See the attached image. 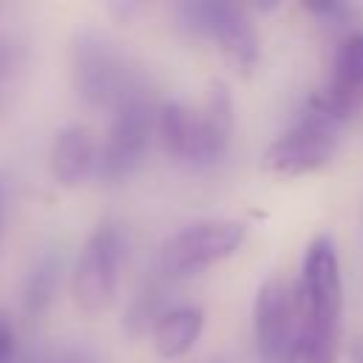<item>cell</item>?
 I'll return each mask as SVG.
<instances>
[{"label": "cell", "mask_w": 363, "mask_h": 363, "mask_svg": "<svg viewBox=\"0 0 363 363\" xmlns=\"http://www.w3.org/2000/svg\"><path fill=\"white\" fill-rule=\"evenodd\" d=\"M298 312H301L298 329L340 337L343 284H340L335 238L329 233L315 235L306 247L301 267V286H298Z\"/></svg>", "instance_id": "obj_1"}, {"label": "cell", "mask_w": 363, "mask_h": 363, "mask_svg": "<svg viewBox=\"0 0 363 363\" xmlns=\"http://www.w3.org/2000/svg\"><path fill=\"white\" fill-rule=\"evenodd\" d=\"M176 14L182 28L196 37L213 40L235 71L250 74L258 65V34L241 6L227 0H187L176 6Z\"/></svg>", "instance_id": "obj_2"}, {"label": "cell", "mask_w": 363, "mask_h": 363, "mask_svg": "<svg viewBox=\"0 0 363 363\" xmlns=\"http://www.w3.org/2000/svg\"><path fill=\"white\" fill-rule=\"evenodd\" d=\"M153 125H156V113L150 96L139 85H130L113 105V119L96 159V176L105 182L128 179L145 159Z\"/></svg>", "instance_id": "obj_3"}, {"label": "cell", "mask_w": 363, "mask_h": 363, "mask_svg": "<svg viewBox=\"0 0 363 363\" xmlns=\"http://www.w3.org/2000/svg\"><path fill=\"white\" fill-rule=\"evenodd\" d=\"M247 238V227L241 221H196L173 233L162 250L156 269L164 281L190 278L224 258H230Z\"/></svg>", "instance_id": "obj_4"}, {"label": "cell", "mask_w": 363, "mask_h": 363, "mask_svg": "<svg viewBox=\"0 0 363 363\" xmlns=\"http://www.w3.org/2000/svg\"><path fill=\"white\" fill-rule=\"evenodd\" d=\"M125 258V233L113 221H102L85 241L74 269V301L85 315L105 312L119 286V267Z\"/></svg>", "instance_id": "obj_5"}, {"label": "cell", "mask_w": 363, "mask_h": 363, "mask_svg": "<svg viewBox=\"0 0 363 363\" xmlns=\"http://www.w3.org/2000/svg\"><path fill=\"white\" fill-rule=\"evenodd\" d=\"M337 122L306 108L303 119L264 150L261 167L281 179H295L323 167L337 150Z\"/></svg>", "instance_id": "obj_6"}, {"label": "cell", "mask_w": 363, "mask_h": 363, "mask_svg": "<svg viewBox=\"0 0 363 363\" xmlns=\"http://www.w3.org/2000/svg\"><path fill=\"white\" fill-rule=\"evenodd\" d=\"M71 77L79 99L91 108L116 105L130 88L119 51L99 31L77 34L71 45Z\"/></svg>", "instance_id": "obj_7"}, {"label": "cell", "mask_w": 363, "mask_h": 363, "mask_svg": "<svg viewBox=\"0 0 363 363\" xmlns=\"http://www.w3.org/2000/svg\"><path fill=\"white\" fill-rule=\"evenodd\" d=\"M252 323H255L258 360L286 363L289 349L298 337L301 312H298V295H292L289 284L281 275H272L258 286L255 306H252Z\"/></svg>", "instance_id": "obj_8"}, {"label": "cell", "mask_w": 363, "mask_h": 363, "mask_svg": "<svg viewBox=\"0 0 363 363\" xmlns=\"http://www.w3.org/2000/svg\"><path fill=\"white\" fill-rule=\"evenodd\" d=\"M233 96L230 88L221 79H213L207 85V96L201 111H196V128H199V145L193 167H210L224 159L230 139H233Z\"/></svg>", "instance_id": "obj_9"}, {"label": "cell", "mask_w": 363, "mask_h": 363, "mask_svg": "<svg viewBox=\"0 0 363 363\" xmlns=\"http://www.w3.org/2000/svg\"><path fill=\"white\" fill-rule=\"evenodd\" d=\"M96 142L85 125H68L57 133L51 147V173L62 187L79 184L91 170H96Z\"/></svg>", "instance_id": "obj_10"}, {"label": "cell", "mask_w": 363, "mask_h": 363, "mask_svg": "<svg viewBox=\"0 0 363 363\" xmlns=\"http://www.w3.org/2000/svg\"><path fill=\"white\" fill-rule=\"evenodd\" d=\"M204 312L199 306H170L153 323V346L162 357H184L201 337Z\"/></svg>", "instance_id": "obj_11"}, {"label": "cell", "mask_w": 363, "mask_h": 363, "mask_svg": "<svg viewBox=\"0 0 363 363\" xmlns=\"http://www.w3.org/2000/svg\"><path fill=\"white\" fill-rule=\"evenodd\" d=\"M156 128L162 136L164 150L176 159V162H187L193 164L196 159V145H199V128H196V111H190L184 102L170 99L162 105L159 116H156Z\"/></svg>", "instance_id": "obj_12"}, {"label": "cell", "mask_w": 363, "mask_h": 363, "mask_svg": "<svg viewBox=\"0 0 363 363\" xmlns=\"http://www.w3.org/2000/svg\"><path fill=\"white\" fill-rule=\"evenodd\" d=\"M60 267H62V261H60L57 252H45L31 267V272L26 278V286H23V312L31 320L40 318L51 306V301L57 295V286H60Z\"/></svg>", "instance_id": "obj_13"}, {"label": "cell", "mask_w": 363, "mask_h": 363, "mask_svg": "<svg viewBox=\"0 0 363 363\" xmlns=\"http://www.w3.org/2000/svg\"><path fill=\"white\" fill-rule=\"evenodd\" d=\"M335 360H337V337L335 335L298 329V337L289 349L286 363H335Z\"/></svg>", "instance_id": "obj_14"}, {"label": "cell", "mask_w": 363, "mask_h": 363, "mask_svg": "<svg viewBox=\"0 0 363 363\" xmlns=\"http://www.w3.org/2000/svg\"><path fill=\"white\" fill-rule=\"evenodd\" d=\"M162 286L159 284H147V289H142L130 306V315H128V326L130 332H142L147 326V320H159L162 318Z\"/></svg>", "instance_id": "obj_15"}, {"label": "cell", "mask_w": 363, "mask_h": 363, "mask_svg": "<svg viewBox=\"0 0 363 363\" xmlns=\"http://www.w3.org/2000/svg\"><path fill=\"white\" fill-rule=\"evenodd\" d=\"M0 363H14V326L0 312Z\"/></svg>", "instance_id": "obj_16"}, {"label": "cell", "mask_w": 363, "mask_h": 363, "mask_svg": "<svg viewBox=\"0 0 363 363\" xmlns=\"http://www.w3.org/2000/svg\"><path fill=\"white\" fill-rule=\"evenodd\" d=\"M11 68H14V48L0 37V88H3V82L9 79Z\"/></svg>", "instance_id": "obj_17"}, {"label": "cell", "mask_w": 363, "mask_h": 363, "mask_svg": "<svg viewBox=\"0 0 363 363\" xmlns=\"http://www.w3.org/2000/svg\"><path fill=\"white\" fill-rule=\"evenodd\" d=\"M54 363H94L85 352H65V354H60Z\"/></svg>", "instance_id": "obj_18"}, {"label": "cell", "mask_w": 363, "mask_h": 363, "mask_svg": "<svg viewBox=\"0 0 363 363\" xmlns=\"http://www.w3.org/2000/svg\"><path fill=\"white\" fill-rule=\"evenodd\" d=\"M352 363H363V337L352 343Z\"/></svg>", "instance_id": "obj_19"}, {"label": "cell", "mask_w": 363, "mask_h": 363, "mask_svg": "<svg viewBox=\"0 0 363 363\" xmlns=\"http://www.w3.org/2000/svg\"><path fill=\"white\" fill-rule=\"evenodd\" d=\"M3 201H6V196H3V182H0V230H3Z\"/></svg>", "instance_id": "obj_20"}]
</instances>
